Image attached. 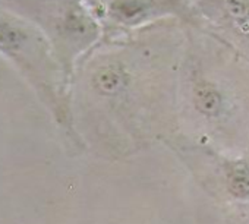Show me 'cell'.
<instances>
[{
  "instance_id": "obj_4",
  "label": "cell",
  "mask_w": 249,
  "mask_h": 224,
  "mask_svg": "<svg viewBox=\"0 0 249 224\" xmlns=\"http://www.w3.org/2000/svg\"><path fill=\"white\" fill-rule=\"evenodd\" d=\"M227 9L236 19H246L249 17V3L246 0H227Z\"/></svg>"
},
{
  "instance_id": "obj_1",
  "label": "cell",
  "mask_w": 249,
  "mask_h": 224,
  "mask_svg": "<svg viewBox=\"0 0 249 224\" xmlns=\"http://www.w3.org/2000/svg\"><path fill=\"white\" fill-rule=\"evenodd\" d=\"M195 103L199 111L205 115H217L221 107L220 94L208 84H201L195 91Z\"/></svg>"
},
{
  "instance_id": "obj_2",
  "label": "cell",
  "mask_w": 249,
  "mask_h": 224,
  "mask_svg": "<svg viewBox=\"0 0 249 224\" xmlns=\"http://www.w3.org/2000/svg\"><path fill=\"white\" fill-rule=\"evenodd\" d=\"M227 188L236 198L249 196V169L243 164L234 166L227 176Z\"/></svg>"
},
{
  "instance_id": "obj_3",
  "label": "cell",
  "mask_w": 249,
  "mask_h": 224,
  "mask_svg": "<svg viewBox=\"0 0 249 224\" xmlns=\"http://www.w3.org/2000/svg\"><path fill=\"white\" fill-rule=\"evenodd\" d=\"M97 88L104 94H114L123 85V76L116 69H104L95 78Z\"/></svg>"
}]
</instances>
